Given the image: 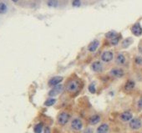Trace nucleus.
I'll list each match as a JSON object with an SVG mask.
<instances>
[{
	"instance_id": "obj_1",
	"label": "nucleus",
	"mask_w": 142,
	"mask_h": 133,
	"mask_svg": "<svg viewBox=\"0 0 142 133\" xmlns=\"http://www.w3.org/2000/svg\"><path fill=\"white\" fill-rule=\"evenodd\" d=\"M70 116L67 112H61L58 116V122L61 126H64L68 123V121L69 120Z\"/></svg>"
},
{
	"instance_id": "obj_2",
	"label": "nucleus",
	"mask_w": 142,
	"mask_h": 133,
	"mask_svg": "<svg viewBox=\"0 0 142 133\" xmlns=\"http://www.w3.org/2000/svg\"><path fill=\"white\" fill-rule=\"evenodd\" d=\"M71 128H72L74 131H80V130L83 128V123H82L81 120L78 118L74 119L71 122Z\"/></svg>"
},
{
	"instance_id": "obj_3",
	"label": "nucleus",
	"mask_w": 142,
	"mask_h": 133,
	"mask_svg": "<svg viewBox=\"0 0 142 133\" xmlns=\"http://www.w3.org/2000/svg\"><path fill=\"white\" fill-rule=\"evenodd\" d=\"M79 85H80V84H79L78 81L71 80L70 82L68 83V85L66 86V90L69 92H75L76 91H78Z\"/></svg>"
},
{
	"instance_id": "obj_4",
	"label": "nucleus",
	"mask_w": 142,
	"mask_h": 133,
	"mask_svg": "<svg viewBox=\"0 0 142 133\" xmlns=\"http://www.w3.org/2000/svg\"><path fill=\"white\" fill-rule=\"evenodd\" d=\"M63 90H64V86L62 85H58L53 87V89H52L51 91H50V92H49V96L51 97L56 96H58L59 94L61 93L63 91Z\"/></svg>"
},
{
	"instance_id": "obj_5",
	"label": "nucleus",
	"mask_w": 142,
	"mask_h": 133,
	"mask_svg": "<svg viewBox=\"0 0 142 133\" xmlns=\"http://www.w3.org/2000/svg\"><path fill=\"white\" fill-rule=\"evenodd\" d=\"M141 121L138 118H134L130 121V127L133 130H138L141 127Z\"/></svg>"
},
{
	"instance_id": "obj_6",
	"label": "nucleus",
	"mask_w": 142,
	"mask_h": 133,
	"mask_svg": "<svg viewBox=\"0 0 142 133\" xmlns=\"http://www.w3.org/2000/svg\"><path fill=\"white\" fill-rule=\"evenodd\" d=\"M63 80H64V77L62 76H54L49 80V85L54 87V86L59 85V83L62 82Z\"/></svg>"
},
{
	"instance_id": "obj_7",
	"label": "nucleus",
	"mask_w": 142,
	"mask_h": 133,
	"mask_svg": "<svg viewBox=\"0 0 142 133\" xmlns=\"http://www.w3.org/2000/svg\"><path fill=\"white\" fill-rule=\"evenodd\" d=\"M114 55L111 51H105L101 55V60L103 62H105V63H108V62L111 61L113 59Z\"/></svg>"
},
{
	"instance_id": "obj_8",
	"label": "nucleus",
	"mask_w": 142,
	"mask_h": 133,
	"mask_svg": "<svg viewBox=\"0 0 142 133\" xmlns=\"http://www.w3.org/2000/svg\"><path fill=\"white\" fill-rule=\"evenodd\" d=\"M131 32L135 36H140L142 34V27L139 23L135 24L131 28Z\"/></svg>"
},
{
	"instance_id": "obj_9",
	"label": "nucleus",
	"mask_w": 142,
	"mask_h": 133,
	"mask_svg": "<svg viewBox=\"0 0 142 133\" xmlns=\"http://www.w3.org/2000/svg\"><path fill=\"white\" fill-rule=\"evenodd\" d=\"M110 75L114 77H117V78H121L124 76L125 72L122 69H118V68H114V69H112L110 70Z\"/></svg>"
},
{
	"instance_id": "obj_10",
	"label": "nucleus",
	"mask_w": 142,
	"mask_h": 133,
	"mask_svg": "<svg viewBox=\"0 0 142 133\" xmlns=\"http://www.w3.org/2000/svg\"><path fill=\"white\" fill-rule=\"evenodd\" d=\"M92 70L96 73H101L103 71V65L100 61H94L92 64Z\"/></svg>"
},
{
	"instance_id": "obj_11",
	"label": "nucleus",
	"mask_w": 142,
	"mask_h": 133,
	"mask_svg": "<svg viewBox=\"0 0 142 133\" xmlns=\"http://www.w3.org/2000/svg\"><path fill=\"white\" fill-rule=\"evenodd\" d=\"M132 114L130 111H125L121 115V120L123 121H129L132 120Z\"/></svg>"
},
{
	"instance_id": "obj_12",
	"label": "nucleus",
	"mask_w": 142,
	"mask_h": 133,
	"mask_svg": "<svg viewBox=\"0 0 142 133\" xmlns=\"http://www.w3.org/2000/svg\"><path fill=\"white\" fill-rule=\"evenodd\" d=\"M99 45H100V42L98 41V40H94V41H92L90 44L89 45L88 50L89 52H94L98 49V47H99Z\"/></svg>"
},
{
	"instance_id": "obj_13",
	"label": "nucleus",
	"mask_w": 142,
	"mask_h": 133,
	"mask_svg": "<svg viewBox=\"0 0 142 133\" xmlns=\"http://www.w3.org/2000/svg\"><path fill=\"white\" fill-rule=\"evenodd\" d=\"M109 131V126L108 124L103 123L97 128L96 133H107Z\"/></svg>"
},
{
	"instance_id": "obj_14",
	"label": "nucleus",
	"mask_w": 142,
	"mask_h": 133,
	"mask_svg": "<svg viewBox=\"0 0 142 133\" xmlns=\"http://www.w3.org/2000/svg\"><path fill=\"white\" fill-rule=\"evenodd\" d=\"M100 121V116L99 115L92 116L89 120V124H91V125H96L99 123Z\"/></svg>"
},
{
	"instance_id": "obj_15",
	"label": "nucleus",
	"mask_w": 142,
	"mask_h": 133,
	"mask_svg": "<svg viewBox=\"0 0 142 133\" xmlns=\"http://www.w3.org/2000/svg\"><path fill=\"white\" fill-rule=\"evenodd\" d=\"M135 84L133 80H128L125 85V91H131V90L135 88Z\"/></svg>"
},
{
	"instance_id": "obj_16",
	"label": "nucleus",
	"mask_w": 142,
	"mask_h": 133,
	"mask_svg": "<svg viewBox=\"0 0 142 133\" xmlns=\"http://www.w3.org/2000/svg\"><path fill=\"white\" fill-rule=\"evenodd\" d=\"M116 63L118 64H124L125 63V57L123 54H119L116 57Z\"/></svg>"
},
{
	"instance_id": "obj_17",
	"label": "nucleus",
	"mask_w": 142,
	"mask_h": 133,
	"mask_svg": "<svg viewBox=\"0 0 142 133\" xmlns=\"http://www.w3.org/2000/svg\"><path fill=\"white\" fill-rule=\"evenodd\" d=\"M132 39L131 38H128V39H125L124 41L122 42V47L123 48H127L128 46H130V44L132 43Z\"/></svg>"
},
{
	"instance_id": "obj_18",
	"label": "nucleus",
	"mask_w": 142,
	"mask_h": 133,
	"mask_svg": "<svg viewBox=\"0 0 142 133\" xmlns=\"http://www.w3.org/2000/svg\"><path fill=\"white\" fill-rule=\"evenodd\" d=\"M116 36H118V35H117V33L115 31H110L105 34V37L107 38V39H110V40L113 39L114 38H115Z\"/></svg>"
},
{
	"instance_id": "obj_19",
	"label": "nucleus",
	"mask_w": 142,
	"mask_h": 133,
	"mask_svg": "<svg viewBox=\"0 0 142 133\" xmlns=\"http://www.w3.org/2000/svg\"><path fill=\"white\" fill-rule=\"evenodd\" d=\"M34 133H41L43 131V124L42 123H39L37 124L36 126H34Z\"/></svg>"
},
{
	"instance_id": "obj_20",
	"label": "nucleus",
	"mask_w": 142,
	"mask_h": 133,
	"mask_svg": "<svg viewBox=\"0 0 142 133\" xmlns=\"http://www.w3.org/2000/svg\"><path fill=\"white\" fill-rule=\"evenodd\" d=\"M48 6L51 8H56L58 6V0H49L47 3Z\"/></svg>"
},
{
	"instance_id": "obj_21",
	"label": "nucleus",
	"mask_w": 142,
	"mask_h": 133,
	"mask_svg": "<svg viewBox=\"0 0 142 133\" xmlns=\"http://www.w3.org/2000/svg\"><path fill=\"white\" fill-rule=\"evenodd\" d=\"M56 102V100L54 99V98H50L48 99L46 101L44 102V105H46V106H51V105H53L55 104Z\"/></svg>"
},
{
	"instance_id": "obj_22",
	"label": "nucleus",
	"mask_w": 142,
	"mask_h": 133,
	"mask_svg": "<svg viewBox=\"0 0 142 133\" xmlns=\"http://www.w3.org/2000/svg\"><path fill=\"white\" fill-rule=\"evenodd\" d=\"M8 8L6 6V4H4V3H0V13H5L7 12Z\"/></svg>"
},
{
	"instance_id": "obj_23",
	"label": "nucleus",
	"mask_w": 142,
	"mask_h": 133,
	"mask_svg": "<svg viewBox=\"0 0 142 133\" xmlns=\"http://www.w3.org/2000/svg\"><path fill=\"white\" fill-rule=\"evenodd\" d=\"M89 91L90 92V93L92 94H94L95 92H96V88H95V85H94V83H91L90 85H89Z\"/></svg>"
},
{
	"instance_id": "obj_24",
	"label": "nucleus",
	"mask_w": 142,
	"mask_h": 133,
	"mask_svg": "<svg viewBox=\"0 0 142 133\" xmlns=\"http://www.w3.org/2000/svg\"><path fill=\"white\" fill-rule=\"evenodd\" d=\"M72 5H73V7H76V8L80 7V5H81V1H80V0H73Z\"/></svg>"
},
{
	"instance_id": "obj_25",
	"label": "nucleus",
	"mask_w": 142,
	"mask_h": 133,
	"mask_svg": "<svg viewBox=\"0 0 142 133\" xmlns=\"http://www.w3.org/2000/svg\"><path fill=\"white\" fill-rule=\"evenodd\" d=\"M119 40H120V37L119 36H116L115 38H114L113 39L110 40V43H111L112 45H116L119 43Z\"/></svg>"
},
{
	"instance_id": "obj_26",
	"label": "nucleus",
	"mask_w": 142,
	"mask_h": 133,
	"mask_svg": "<svg viewBox=\"0 0 142 133\" xmlns=\"http://www.w3.org/2000/svg\"><path fill=\"white\" fill-rule=\"evenodd\" d=\"M135 64H139V65H141V64H142V57H140V56L135 57Z\"/></svg>"
},
{
	"instance_id": "obj_27",
	"label": "nucleus",
	"mask_w": 142,
	"mask_h": 133,
	"mask_svg": "<svg viewBox=\"0 0 142 133\" xmlns=\"http://www.w3.org/2000/svg\"><path fill=\"white\" fill-rule=\"evenodd\" d=\"M137 105H138V108L140 110H142V97L138 100V103H137Z\"/></svg>"
},
{
	"instance_id": "obj_28",
	"label": "nucleus",
	"mask_w": 142,
	"mask_h": 133,
	"mask_svg": "<svg viewBox=\"0 0 142 133\" xmlns=\"http://www.w3.org/2000/svg\"><path fill=\"white\" fill-rule=\"evenodd\" d=\"M84 133H93V130L92 128H87L85 131H84Z\"/></svg>"
},
{
	"instance_id": "obj_29",
	"label": "nucleus",
	"mask_w": 142,
	"mask_h": 133,
	"mask_svg": "<svg viewBox=\"0 0 142 133\" xmlns=\"http://www.w3.org/2000/svg\"><path fill=\"white\" fill-rule=\"evenodd\" d=\"M44 133H50V128L49 126L45 127V129H44Z\"/></svg>"
},
{
	"instance_id": "obj_30",
	"label": "nucleus",
	"mask_w": 142,
	"mask_h": 133,
	"mask_svg": "<svg viewBox=\"0 0 142 133\" xmlns=\"http://www.w3.org/2000/svg\"><path fill=\"white\" fill-rule=\"evenodd\" d=\"M12 1H13V3H17V2L18 1V0H12Z\"/></svg>"
},
{
	"instance_id": "obj_31",
	"label": "nucleus",
	"mask_w": 142,
	"mask_h": 133,
	"mask_svg": "<svg viewBox=\"0 0 142 133\" xmlns=\"http://www.w3.org/2000/svg\"><path fill=\"white\" fill-rule=\"evenodd\" d=\"M140 53L142 54V49H140Z\"/></svg>"
}]
</instances>
